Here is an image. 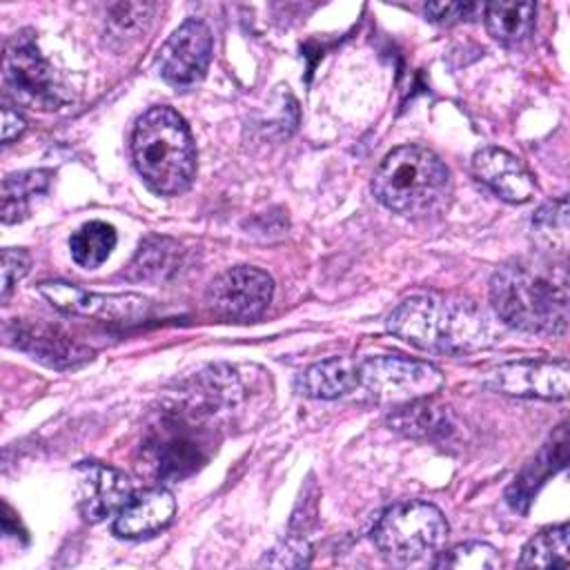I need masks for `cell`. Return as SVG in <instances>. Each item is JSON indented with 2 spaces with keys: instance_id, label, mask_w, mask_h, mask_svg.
Returning <instances> with one entry per match:
<instances>
[{
  "instance_id": "obj_21",
  "label": "cell",
  "mask_w": 570,
  "mask_h": 570,
  "mask_svg": "<svg viewBox=\"0 0 570 570\" xmlns=\"http://www.w3.org/2000/svg\"><path fill=\"white\" fill-rule=\"evenodd\" d=\"M568 523L550 525L537 532L521 550V568H568L570 546H568Z\"/></svg>"
},
{
  "instance_id": "obj_29",
  "label": "cell",
  "mask_w": 570,
  "mask_h": 570,
  "mask_svg": "<svg viewBox=\"0 0 570 570\" xmlns=\"http://www.w3.org/2000/svg\"><path fill=\"white\" fill-rule=\"evenodd\" d=\"M27 129L24 118L11 109L9 105L2 107V145H11L16 138H20Z\"/></svg>"
},
{
  "instance_id": "obj_14",
  "label": "cell",
  "mask_w": 570,
  "mask_h": 570,
  "mask_svg": "<svg viewBox=\"0 0 570 570\" xmlns=\"http://www.w3.org/2000/svg\"><path fill=\"white\" fill-rule=\"evenodd\" d=\"M472 174L499 198L521 205L528 203L534 191V178L523 163L501 147H483L472 156Z\"/></svg>"
},
{
  "instance_id": "obj_17",
  "label": "cell",
  "mask_w": 570,
  "mask_h": 570,
  "mask_svg": "<svg viewBox=\"0 0 570 570\" xmlns=\"http://www.w3.org/2000/svg\"><path fill=\"white\" fill-rule=\"evenodd\" d=\"M566 445H568V439H566V430L561 425L559 439H552V445H546L539 452V456L532 459L521 470V474L514 479V483L508 488L505 499H508V503L514 510L525 512L530 501H532V497L546 483V479L566 465V459H568L566 456Z\"/></svg>"
},
{
  "instance_id": "obj_7",
  "label": "cell",
  "mask_w": 570,
  "mask_h": 570,
  "mask_svg": "<svg viewBox=\"0 0 570 570\" xmlns=\"http://www.w3.org/2000/svg\"><path fill=\"white\" fill-rule=\"evenodd\" d=\"M445 379L439 367L428 361L405 356H370L358 358V385L365 399L379 405H403L423 396H432L443 387Z\"/></svg>"
},
{
  "instance_id": "obj_23",
  "label": "cell",
  "mask_w": 570,
  "mask_h": 570,
  "mask_svg": "<svg viewBox=\"0 0 570 570\" xmlns=\"http://www.w3.org/2000/svg\"><path fill=\"white\" fill-rule=\"evenodd\" d=\"M434 568H454V570H494L501 566L499 550L485 541H465L445 552H439Z\"/></svg>"
},
{
  "instance_id": "obj_25",
  "label": "cell",
  "mask_w": 570,
  "mask_h": 570,
  "mask_svg": "<svg viewBox=\"0 0 570 570\" xmlns=\"http://www.w3.org/2000/svg\"><path fill=\"white\" fill-rule=\"evenodd\" d=\"M532 227L537 229L539 236L543 238H552V234H557L563 243H566V232H568V200L566 198H559V200H552V203H546L534 220H532Z\"/></svg>"
},
{
  "instance_id": "obj_22",
  "label": "cell",
  "mask_w": 570,
  "mask_h": 570,
  "mask_svg": "<svg viewBox=\"0 0 570 570\" xmlns=\"http://www.w3.org/2000/svg\"><path fill=\"white\" fill-rule=\"evenodd\" d=\"M116 229L102 220H91L78 227L69 238L71 258L85 269L100 267L116 247Z\"/></svg>"
},
{
  "instance_id": "obj_18",
  "label": "cell",
  "mask_w": 570,
  "mask_h": 570,
  "mask_svg": "<svg viewBox=\"0 0 570 570\" xmlns=\"http://www.w3.org/2000/svg\"><path fill=\"white\" fill-rule=\"evenodd\" d=\"M488 33L501 45L514 47L525 42L534 31L537 4L534 2H490L483 7Z\"/></svg>"
},
{
  "instance_id": "obj_2",
  "label": "cell",
  "mask_w": 570,
  "mask_h": 570,
  "mask_svg": "<svg viewBox=\"0 0 570 570\" xmlns=\"http://www.w3.org/2000/svg\"><path fill=\"white\" fill-rule=\"evenodd\" d=\"M568 276L566 267L552 272L525 263H505L490 278V303L499 321L530 332L559 336L568 327Z\"/></svg>"
},
{
  "instance_id": "obj_27",
  "label": "cell",
  "mask_w": 570,
  "mask_h": 570,
  "mask_svg": "<svg viewBox=\"0 0 570 570\" xmlns=\"http://www.w3.org/2000/svg\"><path fill=\"white\" fill-rule=\"evenodd\" d=\"M476 9L479 4H470V2H430L423 7L425 18L439 24H452V22L472 18Z\"/></svg>"
},
{
  "instance_id": "obj_28",
  "label": "cell",
  "mask_w": 570,
  "mask_h": 570,
  "mask_svg": "<svg viewBox=\"0 0 570 570\" xmlns=\"http://www.w3.org/2000/svg\"><path fill=\"white\" fill-rule=\"evenodd\" d=\"M131 9H134V4H116V7H111L109 24H111V29H114L118 36L131 33V31H140L142 24L147 22V13L151 11V7H147L142 13L129 16Z\"/></svg>"
},
{
  "instance_id": "obj_24",
  "label": "cell",
  "mask_w": 570,
  "mask_h": 570,
  "mask_svg": "<svg viewBox=\"0 0 570 570\" xmlns=\"http://www.w3.org/2000/svg\"><path fill=\"white\" fill-rule=\"evenodd\" d=\"M312 559V548L305 539L289 537L281 541L276 548L265 552L258 566H272V568H301L307 566Z\"/></svg>"
},
{
  "instance_id": "obj_3",
  "label": "cell",
  "mask_w": 570,
  "mask_h": 570,
  "mask_svg": "<svg viewBox=\"0 0 570 570\" xmlns=\"http://www.w3.org/2000/svg\"><path fill=\"white\" fill-rule=\"evenodd\" d=\"M131 158L145 185L160 196L189 189L196 174V147L187 122L171 107L147 109L131 131Z\"/></svg>"
},
{
  "instance_id": "obj_5",
  "label": "cell",
  "mask_w": 570,
  "mask_h": 570,
  "mask_svg": "<svg viewBox=\"0 0 570 570\" xmlns=\"http://www.w3.org/2000/svg\"><path fill=\"white\" fill-rule=\"evenodd\" d=\"M450 525L443 512L421 499H405L392 503L374 523L372 541L376 550L392 563H414L436 554Z\"/></svg>"
},
{
  "instance_id": "obj_11",
  "label": "cell",
  "mask_w": 570,
  "mask_h": 570,
  "mask_svg": "<svg viewBox=\"0 0 570 570\" xmlns=\"http://www.w3.org/2000/svg\"><path fill=\"white\" fill-rule=\"evenodd\" d=\"M485 387L521 399L563 401L570 392L568 361H510L490 370Z\"/></svg>"
},
{
  "instance_id": "obj_8",
  "label": "cell",
  "mask_w": 570,
  "mask_h": 570,
  "mask_svg": "<svg viewBox=\"0 0 570 570\" xmlns=\"http://www.w3.org/2000/svg\"><path fill=\"white\" fill-rule=\"evenodd\" d=\"M274 281L267 272L238 265L218 274L205 289L207 307L227 321H254L272 303Z\"/></svg>"
},
{
  "instance_id": "obj_19",
  "label": "cell",
  "mask_w": 570,
  "mask_h": 570,
  "mask_svg": "<svg viewBox=\"0 0 570 570\" xmlns=\"http://www.w3.org/2000/svg\"><path fill=\"white\" fill-rule=\"evenodd\" d=\"M51 171L49 169H27L4 176L2 180V223H20L29 216L31 200L36 196H42L51 185Z\"/></svg>"
},
{
  "instance_id": "obj_20",
  "label": "cell",
  "mask_w": 570,
  "mask_h": 570,
  "mask_svg": "<svg viewBox=\"0 0 570 570\" xmlns=\"http://www.w3.org/2000/svg\"><path fill=\"white\" fill-rule=\"evenodd\" d=\"M445 423H448V412L443 405L432 401V396H423V399L396 405L387 416L390 430L412 439L434 436L445 430Z\"/></svg>"
},
{
  "instance_id": "obj_26",
  "label": "cell",
  "mask_w": 570,
  "mask_h": 570,
  "mask_svg": "<svg viewBox=\"0 0 570 570\" xmlns=\"http://www.w3.org/2000/svg\"><path fill=\"white\" fill-rule=\"evenodd\" d=\"M31 256L27 249L7 247L2 249V301L9 298L11 289L29 274Z\"/></svg>"
},
{
  "instance_id": "obj_16",
  "label": "cell",
  "mask_w": 570,
  "mask_h": 570,
  "mask_svg": "<svg viewBox=\"0 0 570 570\" xmlns=\"http://www.w3.org/2000/svg\"><path fill=\"white\" fill-rule=\"evenodd\" d=\"M358 385V358L347 356H334L318 361L303 370L294 387L298 394L307 399H338L350 392H356Z\"/></svg>"
},
{
  "instance_id": "obj_10",
  "label": "cell",
  "mask_w": 570,
  "mask_h": 570,
  "mask_svg": "<svg viewBox=\"0 0 570 570\" xmlns=\"http://www.w3.org/2000/svg\"><path fill=\"white\" fill-rule=\"evenodd\" d=\"M214 38L203 20L187 18L160 47L156 67L160 78L176 87L187 89L198 85L212 62Z\"/></svg>"
},
{
  "instance_id": "obj_12",
  "label": "cell",
  "mask_w": 570,
  "mask_h": 570,
  "mask_svg": "<svg viewBox=\"0 0 570 570\" xmlns=\"http://www.w3.org/2000/svg\"><path fill=\"white\" fill-rule=\"evenodd\" d=\"M73 494L82 519L98 523L118 514L134 492L120 470L98 461H82L73 468Z\"/></svg>"
},
{
  "instance_id": "obj_15",
  "label": "cell",
  "mask_w": 570,
  "mask_h": 570,
  "mask_svg": "<svg viewBox=\"0 0 570 570\" xmlns=\"http://www.w3.org/2000/svg\"><path fill=\"white\" fill-rule=\"evenodd\" d=\"M176 514L174 494L163 488H147L129 497L114 519V534L120 539H145L165 530Z\"/></svg>"
},
{
  "instance_id": "obj_1",
  "label": "cell",
  "mask_w": 570,
  "mask_h": 570,
  "mask_svg": "<svg viewBox=\"0 0 570 570\" xmlns=\"http://www.w3.org/2000/svg\"><path fill=\"white\" fill-rule=\"evenodd\" d=\"M387 330L419 350L439 354L488 350L499 338L492 316L472 298L434 292L401 301L387 316Z\"/></svg>"
},
{
  "instance_id": "obj_4",
  "label": "cell",
  "mask_w": 570,
  "mask_h": 570,
  "mask_svg": "<svg viewBox=\"0 0 570 570\" xmlns=\"http://www.w3.org/2000/svg\"><path fill=\"white\" fill-rule=\"evenodd\" d=\"M376 200L401 216H428L448 207L452 178L443 160L421 145L392 149L372 178Z\"/></svg>"
},
{
  "instance_id": "obj_9",
  "label": "cell",
  "mask_w": 570,
  "mask_h": 570,
  "mask_svg": "<svg viewBox=\"0 0 570 570\" xmlns=\"http://www.w3.org/2000/svg\"><path fill=\"white\" fill-rule=\"evenodd\" d=\"M38 292L49 301L51 307L65 314L98 321H138L145 318L151 309V301L140 294H100L65 281H42Z\"/></svg>"
},
{
  "instance_id": "obj_6",
  "label": "cell",
  "mask_w": 570,
  "mask_h": 570,
  "mask_svg": "<svg viewBox=\"0 0 570 570\" xmlns=\"http://www.w3.org/2000/svg\"><path fill=\"white\" fill-rule=\"evenodd\" d=\"M2 80L7 94L18 105L29 109L51 111L71 100L69 87L40 53L29 31H20L7 40L2 56Z\"/></svg>"
},
{
  "instance_id": "obj_13",
  "label": "cell",
  "mask_w": 570,
  "mask_h": 570,
  "mask_svg": "<svg viewBox=\"0 0 570 570\" xmlns=\"http://www.w3.org/2000/svg\"><path fill=\"white\" fill-rule=\"evenodd\" d=\"M2 334L7 345L27 352L31 358H38L51 367H76L94 356L91 350L76 343L58 327L42 323L11 318L4 323Z\"/></svg>"
}]
</instances>
